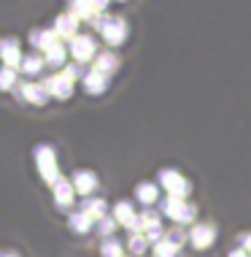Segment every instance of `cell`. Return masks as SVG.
I'll return each instance as SVG.
<instances>
[{
  "label": "cell",
  "mask_w": 251,
  "mask_h": 257,
  "mask_svg": "<svg viewBox=\"0 0 251 257\" xmlns=\"http://www.w3.org/2000/svg\"><path fill=\"white\" fill-rule=\"evenodd\" d=\"M141 222H143V233L149 230V227H157L159 225V211H154V208H146V211H141Z\"/></svg>",
  "instance_id": "23"
},
{
  "label": "cell",
  "mask_w": 251,
  "mask_h": 257,
  "mask_svg": "<svg viewBox=\"0 0 251 257\" xmlns=\"http://www.w3.org/2000/svg\"><path fill=\"white\" fill-rule=\"evenodd\" d=\"M119 3H124V0H119Z\"/></svg>",
  "instance_id": "31"
},
{
  "label": "cell",
  "mask_w": 251,
  "mask_h": 257,
  "mask_svg": "<svg viewBox=\"0 0 251 257\" xmlns=\"http://www.w3.org/2000/svg\"><path fill=\"white\" fill-rule=\"evenodd\" d=\"M238 244H240V249H246V252L251 254V233H240L238 235Z\"/></svg>",
  "instance_id": "27"
},
{
  "label": "cell",
  "mask_w": 251,
  "mask_h": 257,
  "mask_svg": "<svg viewBox=\"0 0 251 257\" xmlns=\"http://www.w3.org/2000/svg\"><path fill=\"white\" fill-rule=\"evenodd\" d=\"M135 217H138V214H135V206H132L130 200H119V203L114 206V219L119 222V225L127 227Z\"/></svg>",
  "instance_id": "13"
},
{
  "label": "cell",
  "mask_w": 251,
  "mask_h": 257,
  "mask_svg": "<svg viewBox=\"0 0 251 257\" xmlns=\"http://www.w3.org/2000/svg\"><path fill=\"white\" fill-rule=\"evenodd\" d=\"M89 3H92V11H95V14H103L111 0H89Z\"/></svg>",
  "instance_id": "28"
},
{
  "label": "cell",
  "mask_w": 251,
  "mask_h": 257,
  "mask_svg": "<svg viewBox=\"0 0 251 257\" xmlns=\"http://www.w3.org/2000/svg\"><path fill=\"white\" fill-rule=\"evenodd\" d=\"M157 184L162 187L170 198H178V200H186L192 195V182L184 176V173H178L176 168H162L157 173Z\"/></svg>",
  "instance_id": "1"
},
{
  "label": "cell",
  "mask_w": 251,
  "mask_h": 257,
  "mask_svg": "<svg viewBox=\"0 0 251 257\" xmlns=\"http://www.w3.org/2000/svg\"><path fill=\"white\" fill-rule=\"evenodd\" d=\"M27 98H30L33 103H38V106H41V103L46 100V89H44V87H36V84H33V87H27Z\"/></svg>",
  "instance_id": "25"
},
{
  "label": "cell",
  "mask_w": 251,
  "mask_h": 257,
  "mask_svg": "<svg viewBox=\"0 0 251 257\" xmlns=\"http://www.w3.org/2000/svg\"><path fill=\"white\" fill-rule=\"evenodd\" d=\"M0 257H17V254H9V252H6V254H0Z\"/></svg>",
  "instance_id": "30"
},
{
  "label": "cell",
  "mask_w": 251,
  "mask_h": 257,
  "mask_svg": "<svg viewBox=\"0 0 251 257\" xmlns=\"http://www.w3.org/2000/svg\"><path fill=\"white\" fill-rule=\"evenodd\" d=\"M46 62L49 65H62V62H65V49H62L60 44H54L52 49L46 52Z\"/></svg>",
  "instance_id": "22"
},
{
  "label": "cell",
  "mask_w": 251,
  "mask_h": 257,
  "mask_svg": "<svg viewBox=\"0 0 251 257\" xmlns=\"http://www.w3.org/2000/svg\"><path fill=\"white\" fill-rule=\"evenodd\" d=\"M106 87H108V76H106V73L89 71L87 76H84V89H87V92L100 95V92H106Z\"/></svg>",
  "instance_id": "9"
},
{
  "label": "cell",
  "mask_w": 251,
  "mask_h": 257,
  "mask_svg": "<svg viewBox=\"0 0 251 257\" xmlns=\"http://www.w3.org/2000/svg\"><path fill=\"white\" fill-rule=\"evenodd\" d=\"M165 238L170 241L173 246H178V249H181V246L186 244V241H189V230H184L181 225H176V227H170V230L165 233Z\"/></svg>",
  "instance_id": "18"
},
{
  "label": "cell",
  "mask_w": 251,
  "mask_h": 257,
  "mask_svg": "<svg viewBox=\"0 0 251 257\" xmlns=\"http://www.w3.org/2000/svg\"><path fill=\"white\" fill-rule=\"evenodd\" d=\"M38 68H41V60L38 57H27V62H25V71L27 73H36Z\"/></svg>",
  "instance_id": "26"
},
{
  "label": "cell",
  "mask_w": 251,
  "mask_h": 257,
  "mask_svg": "<svg viewBox=\"0 0 251 257\" xmlns=\"http://www.w3.org/2000/svg\"><path fill=\"white\" fill-rule=\"evenodd\" d=\"M216 241V227L211 222H194L192 230H189V244L197 249V252H205V249H211Z\"/></svg>",
  "instance_id": "4"
},
{
  "label": "cell",
  "mask_w": 251,
  "mask_h": 257,
  "mask_svg": "<svg viewBox=\"0 0 251 257\" xmlns=\"http://www.w3.org/2000/svg\"><path fill=\"white\" fill-rule=\"evenodd\" d=\"M146 246H149V241H146V235H143V233L130 235L127 249H130V254H132V257H141V254H146Z\"/></svg>",
  "instance_id": "19"
},
{
  "label": "cell",
  "mask_w": 251,
  "mask_h": 257,
  "mask_svg": "<svg viewBox=\"0 0 251 257\" xmlns=\"http://www.w3.org/2000/svg\"><path fill=\"white\" fill-rule=\"evenodd\" d=\"M54 198H57L60 206H71L73 203V187H71V182L57 179V182H54Z\"/></svg>",
  "instance_id": "15"
},
{
  "label": "cell",
  "mask_w": 251,
  "mask_h": 257,
  "mask_svg": "<svg viewBox=\"0 0 251 257\" xmlns=\"http://www.w3.org/2000/svg\"><path fill=\"white\" fill-rule=\"evenodd\" d=\"M116 68H119V57H116L114 52H103V54H97V57H95V71L111 76Z\"/></svg>",
  "instance_id": "11"
},
{
  "label": "cell",
  "mask_w": 251,
  "mask_h": 257,
  "mask_svg": "<svg viewBox=\"0 0 251 257\" xmlns=\"http://www.w3.org/2000/svg\"><path fill=\"white\" fill-rule=\"evenodd\" d=\"M116 225H119V222H116L114 217H103L100 222H97V233H100L103 238H111L114 230H116Z\"/></svg>",
  "instance_id": "21"
},
{
  "label": "cell",
  "mask_w": 251,
  "mask_h": 257,
  "mask_svg": "<svg viewBox=\"0 0 251 257\" xmlns=\"http://www.w3.org/2000/svg\"><path fill=\"white\" fill-rule=\"evenodd\" d=\"M100 254H103V257H124V244H122L119 238H114V235H111V238L103 241Z\"/></svg>",
  "instance_id": "17"
},
{
  "label": "cell",
  "mask_w": 251,
  "mask_h": 257,
  "mask_svg": "<svg viewBox=\"0 0 251 257\" xmlns=\"http://www.w3.org/2000/svg\"><path fill=\"white\" fill-rule=\"evenodd\" d=\"M49 89H52L57 98H71L73 79H68V76H52V79H49Z\"/></svg>",
  "instance_id": "12"
},
{
  "label": "cell",
  "mask_w": 251,
  "mask_h": 257,
  "mask_svg": "<svg viewBox=\"0 0 251 257\" xmlns=\"http://www.w3.org/2000/svg\"><path fill=\"white\" fill-rule=\"evenodd\" d=\"M159 187L157 182H141L135 187V198H138V203H143L146 208H151V203H157V198H159Z\"/></svg>",
  "instance_id": "7"
},
{
  "label": "cell",
  "mask_w": 251,
  "mask_h": 257,
  "mask_svg": "<svg viewBox=\"0 0 251 257\" xmlns=\"http://www.w3.org/2000/svg\"><path fill=\"white\" fill-rule=\"evenodd\" d=\"M165 233H167V230H162V225H157V227H149V230H146L143 235H146V241L154 246V244H159V241L165 238Z\"/></svg>",
  "instance_id": "24"
},
{
  "label": "cell",
  "mask_w": 251,
  "mask_h": 257,
  "mask_svg": "<svg viewBox=\"0 0 251 257\" xmlns=\"http://www.w3.org/2000/svg\"><path fill=\"white\" fill-rule=\"evenodd\" d=\"M95 27L103 33L108 46H119L127 38V22L122 17H108V14H97L95 17Z\"/></svg>",
  "instance_id": "2"
},
{
  "label": "cell",
  "mask_w": 251,
  "mask_h": 257,
  "mask_svg": "<svg viewBox=\"0 0 251 257\" xmlns=\"http://www.w3.org/2000/svg\"><path fill=\"white\" fill-rule=\"evenodd\" d=\"M178 252H181V249H178V246H173L167 238H162L159 244H154V257H176Z\"/></svg>",
  "instance_id": "20"
},
{
  "label": "cell",
  "mask_w": 251,
  "mask_h": 257,
  "mask_svg": "<svg viewBox=\"0 0 251 257\" xmlns=\"http://www.w3.org/2000/svg\"><path fill=\"white\" fill-rule=\"evenodd\" d=\"M81 211H87L92 219L100 222L103 217H108V203H106L103 198H87V200L81 203Z\"/></svg>",
  "instance_id": "10"
},
{
  "label": "cell",
  "mask_w": 251,
  "mask_h": 257,
  "mask_svg": "<svg viewBox=\"0 0 251 257\" xmlns=\"http://www.w3.org/2000/svg\"><path fill=\"white\" fill-rule=\"evenodd\" d=\"M227 257H251V254L246 252V249L238 246V249H232V252H227Z\"/></svg>",
  "instance_id": "29"
},
{
  "label": "cell",
  "mask_w": 251,
  "mask_h": 257,
  "mask_svg": "<svg viewBox=\"0 0 251 257\" xmlns=\"http://www.w3.org/2000/svg\"><path fill=\"white\" fill-rule=\"evenodd\" d=\"M71 52H73V57L79 60V62H87V60L95 57L97 44H95L92 36H76V38L71 41Z\"/></svg>",
  "instance_id": "5"
},
{
  "label": "cell",
  "mask_w": 251,
  "mask_h": 257,
  "mask_svg": "<svg viewBox=\"0 0 251 257\" xmlns=\"http://www.w3.org/2000/svg\"><path fill=\"white\" fill-rule=\"evenodd\" d=\"M73 190L79 192V195L89 198L97 190V176H95L92 171H76L73 173Z\"/></svg>",
  "instance_id": "6"
},
{
  "label": "cell",
  "mask_w": 251,
  "mask_h": 257,
  "mask_svg": "<svg viewBox=\"0 0 251 257\" xmlns=\"http://www.w3.org/2000/svg\"><path fill=\"white\" fill-rule=\"evenodd\" d=\"M159 211H162L167 219H173L176 225H189V222L197 219V206L189 203V200L170 198V195H167L162 203H159Z\"/></svg>",
  "instance_id": "3"
},
{
  "label": "cell",
  "mask_w": 251,
  "mask_h": 257,
  "mask_svg": "<svg viewBox=\"0 0 251 257\" xmlns=\"http://www.w3.org/2000/svg\"><path fill=\"white\" fill-rule=\"evenodd\" d=\"M38 163H41V173L46 182H57V163H54V152L41 147L38 149Z\"/></svg>",
  "instance_id": "8"
},
{
  "label": "cell",
  "mask_w": 251,
  "mask_h": 257,
  "mask_svg": "<svg viewBox=\"0 0 251 257\" xmlns=\"http://www.w3.org/2000/svg\"><path fill=\"white\" fill-rule=\"evenodd\" d=\"M76 27H79V17L76 14H65L57 19V33L62 38H76Z\"/></svg>",
  "instance_id": "14"
},
{
  "label": "cell",
  "mask_w": 251,
  "mask_h": 257,
  "mask_svg": "<svg viewBox=\"0 0 251 257\" xmlns=\"http://www.w3.org/2000/svg\"><path fill=\"white\" fill-rule=\"evenodd\" d=\"M92 217H89L87 211H73L71 214V227L73 233H89V227H92Z\"/></svg>",
  "instance_id": "16"
}]
</instances>
